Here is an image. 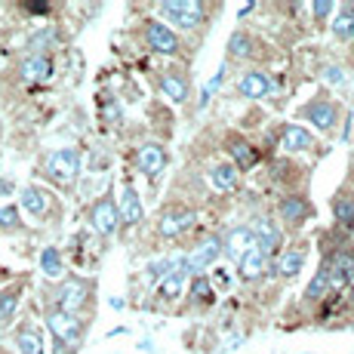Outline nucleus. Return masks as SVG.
Masks as SVG:
<instances>
[{"label": "nucleus", "mask_w": 354, "mask_h": 354, "mask_svg": "<svg viewBox=\"0 0 354 354\" xmlns=\"http://www.w3.org/2000/svg\"><path fill=\"white\" fill-rule=\"evenodd\" d=\"M44 173L59 185H74L80 176V151L77 148H59L44 158Z\"/></svg>", "instance_id": "nucleus-1"}, {"label": "nucleus", "mask_w": 354, "mask_h": 354, "mask_svg": "<svg viewBox=\"0 0 354 354\" xmlns=\"http://www.w3.org/2000/svg\"><path fill=\"white\" fill-rule=\"evenodd\" d=\"M90 290H93L90 281H80V277H65V281L56 287V292H53L56 308L65 311V315H77V311L90 302Z\"/></svg>", "instance_id": "nucleus-2"}, {"label": "nucleus", "mask_w": 354, "mask_h": 354, "mask_svg": "<svg viewBox=\"0 0 354 354\" xmlns=\"http://www.w3.org/2000/svg\"><path fill=\"white\" fill-rule=\"evenodd\" d=\"M46 326L56 336V342L62 345H80V339H84V324H80L77 315H65L59 308H50L46 311Z\"/></svg>", "instance_id": "nucleus-3"}, {"label": "nucleus", "mask_w": 354, "mask_h": 354, "mask_svg": "<svg viewBox=\"0 0 354 354\" xmlns=\"http://www.w3.org/2000/svg\"><path fill=\"white\" fill-rule=\"evenodd\" d=\"M90 225L99 231L102 237H111L114 231L120 228V213L114 197H99L96 203L90 207Z\"/></svg>", "instance_id": "nucleus-4"}, {"label": "nucleus", "mask_w": 354, "mask_h": 354, "mask_svg": "<svg viewBox=\"0 0 354 354\" xmlns=\"http://www.w3.org/2000/svg\"><path fill=\"white\" fill-rule=\"evenodd\" d=\"M160 12L182 28H197L203 19V6L197 0H169V3H160Z\"/></svg>", "instance_id": "nucleus-5"}, {"label": "nucleus", "mask_w": 354, "mask_h": 354, "mask_svg": "<svg viewBox=\"0 0 354 354\" xmlns=\"http://www.w3.org/2000/svg\"><path fill=\"white\" fill-rule=\"evenodd\" d=\"M321 268L326 271V283H330V290H342L345 283L354 281V256L351 253H333Z\"/></svg>", "instance_id": "nucleus-6"}, {"label": "nucleus", "mask_w": 354, "mask_h": 354, "mask_svg": "<svg viewBox=\"0 0 354 354\" xmlns=\"http://www.w3.org/2000/svg\"><path fill=\"white\" fill-rule=\"evenodd\" d=\"M145 40L154 53H163V56H176V53H179V37H176L163 22H148L145 25Z\"/></svg>", "instance_id": "nucleus-7"}, {"label": "nucleus", "mask_w": 354, "mask_h": 354, "mask_svg": "<svg viewBox=\"0 0 354 354\" xmlns=\"http://www.w3.org/2000/svg\"><path fill=\"white\" fill-rule=\"evenodd\" d=\"M19 203H22V209L31 219H44V216L50 213V194L37 185H25L22 192H19Z\"/></svg>", "instance_id": "nucleus-8"}, {"label": "nucleus", "mask_w": 354, "mask_h": 354, "mask_svg": "<svg viewBox=\"0 0 354 354\" xmlns=\"http://www.w3.org/2000/svg\"><path fill=\"white\" fill-rule=\"evenodd\" d=\"M302 118H308L311 124H315L317 129H333L336 127V118H339V111H336V105L333 102H326V99H317V102H308V105L302 108Z\"/></svg>", "instance_id": "nucleus-9"}, {"label": "nucleus", "mask_w": 354, "mask_h": 354, "mask_svg": "<svg viewBox=\"0 0 354 354\" xmlns=\"http://www.w3.org/2000/svg\"><path fill=\"white\" fill-rule=\"evenodd\" d=\"M19 74H22L28 84H44V80L53 77V62L50 56H25L22 62H19Z\"/></svg>", "instance_id": "nucleus-10"}, {"label": "nucleus", "mask_w": 354, "mask_h": 354, "mask_svg": "<svg viewBox=\"0 0 354 354\" xmlns=\"http://www.w3.org/2000/svg\"><path fill=\"white\" fill-rule=\"evenodd\" d=\"M222 253V241L219 237H209V241L201 243V250L197 253H192L188 259H182V262H176V271L179 268H203V265H213L216 259H219Z\"/></svg>", "instance_id": "nucleus-11"}, {"label": "nucleus", "mask_w": 354, "mask_h": 354, "mask_svg": "<svg viewBox=\"0 0 354 354\" xmlns=\"http://www.w3.org/2000/svg\"><path fill=\"white\" fill-rule=\"evenodd\" d=\"M118 213H120V222H127V225H139V222L145 219V207H142V201H139V194H136L133 185H127L124 194H120Z\"/></svg>", "instance_id": "nucleus-12"}, {"label": "nucleus", "mask_w": 354, "mask_h": 354, "mask_svg": "<svg viewBox=\"0 0 354 354\" xmlns=\"http://www.w3.org/2000/svg\"><path fill=\"white\" fill-rule=\"evenodd\" d=\"M136 160H139V169H142V173L154 179V176H158L160 169L167 167V151H163L158 142H148V145L139 148V158H136Z\"/></svg>", "instance_id": "nucleus-13"}, {"label": "nucleus", "mask_w": 354, "mask_h": 354, "mask_svg": "<svg viewBox=\"0 0 354 354\" xmlns=\"http://www.w3.org/2000/svg\"><path fill=\"white\" fill-rule=\"evenodd\" d=\"M250 250H253V231H250V228H234L225 237V247H222V253H225L231 262H241V259L247 256Z\"/></svg>", "instance_id": "nucleus-14"}, {"label": "nucleus", "mask_w": 354, "mask_h": 354, "mask_svg": "<svg viewBox=\"0 0 354 354\" xmlns=\"http://www.w3.org/2000/svg\"><path fill=\"white\" fill-rule=\"evenodd\" d=\"M194 225V213L192 209H169V213H163L160 216V234L163 237H176V234H182V231H188Z\"/></svg>", "instance_id": "nucleus-15"}, {"label": "nucleus", "mask_w": 354, "mask_h": 354, "mask_svg": "<svg viewBox=\"0 0 354 354\" xmlns=\"http://www.w3.org/2000/svg\"><path fill=\"white\" fill-rule=\"evenodd\" d=\"M237 90L247 99H265L271 93V77L265 71H247L241 77V84H237Z\"/></svg>", "instance_id": "nucleus-16"}, {"label": "nucleus", "mask_w": 354, "mask_h": 354, "mask_svg": "<svg viewBox=\"0 0 354 354\" xmlns=\"http://www.w3.org/2000/svg\"><path fill=\"white\" fill-rule=\"evenodd\" d=\"M253 243H259V253L268 256L274 253L277 247H281V231H277L274 225H271L268 219H256V228H253Z\"/></svg>", "instance_id": "nucleus-17"}, {"label": "nucleus", "mask_w": 354, "mask_h": 354, "mask_svg": "<svg viewBox=\"0 0 354 354\" xmlns=\"http://www.w3.org/2000/svg\"><path fill=\"white\" fill-rule=\"evenodd\" d=\"M19 302H22V283H12V287L0 290V330H6L12 324Z\"/></svg>", "instance_id": "nucleus-18"}, {"label": "nucleus", "mask_w": 354, "mask_h": 354, "mask_svg": "<svg viewBox=\"0 0 354 354\" xmlns=\"http://www.w3.org/2000/svg\"><path fill=\"white\" fill-rule=\"evenodd\" d=\"M315 145V139H311V133L305 127H283L281 129V148L283 151H308V148Z\"/></svg>", "instance_id": "nucleus-19"}, {"label": "nucleus", "mask_w": 354, "mask_h": 354, "mask_svg": "<svg viewBox=\"0 0 354 354\" xmlns=\"http://www.w3.org/2000/svg\"><path fill=\"white\" fill-rule=\"evenodd\" d=\"M16 348L19 354H44V336L34 324H22L16 330Z\"/></svg>", "instance_id": "nucleus-20"}, {"label": "nucleus", "mask_w": 354, "mask_h": 354, "mask_svg": "<svg viewBox=\"0 0 354 354\" xmlns=\"http://www.w3.org/2000/svg\"><path fill=\"white\" fill-rule=\"evenodd\" d=\"M228 151H231V158H234V169H237V173H241V169H250V167H256V160H259L256 148L250 145L247 139H231Z\"/></svg>", "instance_id": "nucleus-21"}, {"label": "nucleus", "mask_w": 354, "mask_h": 354, "mask_svg": "<svg viewBox=\"0 0 354 354\" xmlns=\"http://www.w3.org/2000/svg\"><path fill=\"white\" fill-rule=\"evenodd\" d=\"M308 213H311V207H308V201H305V197L290 194V197H283V201H281V216L287 222H292V225H299L302 219H308Z\"/></svg>", "instance_id": "nucleus-22"}, {"label": "nucleus", "mask_w": 354, "mask_h": 354, "mask_svg": "<svg viewBox=\"0 0 354 354\" xmlns=\"http://www.w3.org/2000/svg\"><path fill=\"white\" fill-rule=\"evenodd\" d=\"M237 169H234V163H216L213 169H209V182H213L219 192H234L237 188Z\"/></svg>", "instance_id": "nucleus-23"}, {"label": "nucleus", "mask_w": 354, "mask_h": 354, "mask_svg": "<svg viewBox=\"0 0 354 354\" xmlns=\"http://www.w3.org/2000/svg\"><path fill=\"white\" fill-rule=\"evenodd\" d=\"M265 262H268V256H262L259 250L253 247L247 256L237 262V268H241V277L243 281H256V277H262V271H265Z\"/></svg>", "instance_id": "nucleus-24"}, {"label": "nucleus", "mask_w": 354, "mask_h": 354, "mask_svg": "<svg viewBox=\"0 0 354 354\" xmlns=\"http://www.w3.org/2000/svg\"><path fill=\"white\" fill-rule=\"evenodd\" d=\"M40 271L46 277H62L65 271V262H62V253L56 247H44L40 250Z\"/></svg>", "instance_id": "nucleus-25"}, {"label": "nucleus", "mask_w": 354, "mask_h": 354, "mask_svg": "<svg viewBox=\"0 0 354 354\" xmlns=\"http://www.w3.org/2000/svg\"><path fill=\"white\" fill-rule=\"evenodd\" d=\"M160 90H163V96H169L173 102H185L188 99V84L179 77V74H163Z\"/></svg>", "instance_id": "nucleus-26"}, {"label": "nucleus", "mask_w": 354, "mask_h": 354, "mask_svg": "<svg viewBox=\"0 0 354 354\" xmlns=\"http://www.w3.org/2000/svg\"><path fill=\"white\" fill-rule=\"evenodd\" d=\"M333 37L336 40H351L354 37V6H345L333 22Z\"/></svg>", "instance_id": "nucleus-27"}, {"label": "nucleus", "mask_w": 354, "mask_h": 354, "mask_svg": "<svg viewBox=\"0 0 354 354\" xmlns=\"http://www.w3.org/2000/svg\"><path fill=\"white\" fill-rule=\"evenodd\" d=\"M53 44H56V31H53V28H40V31H34L28 37L31 56H46V50H50Z\"/></svg>", "instance_id": "nucleus-28"}, {"label": "nucleus", "mask_w": 354, "mask_h": 354, "mask_svg": "<svg viewBox=\"0 0 354 354\" xmlns=\"http://www.w3.org/2000/svg\"><path fill=\"white\" fill-rule=\"evenodd\" d=\"M228 56H234V59H250V56H253V40H250L243 31L231 34V40H228Z\"/></svg>", "instance_id": "nucleus-29"}, {"label": "nucleus", "mask_w": 354, "mask_h": 354, "mask_svg": "<svg viewBox=\"0 0 354 354\" xmlns=\"http://www.w3.org/2000/svg\"><path fill=\"white\" fill-rule=\"evenodd\" d=\"M333 216H336L342 225H351L354 222V197L351 194H339L333 201Z\"/></svg>", "instance_id": "nucleus-30"}, {"label": "nucleus", "mask_w": 354, "mask_h": 354, "mask_svg": "<svg viewBox=\"0 0 354 354\" xmlns=\"http://www.w3.org/2000/svg\"><path fill=\"white\" fill-rule=\"evenodd\" d=\"M182 283H185V274H182V271H173V274H167L160 281L158 292H160V296H167V299H176L182 292Z\"/></svg>", "instance_id": "nucleus-31"}, {"label": "nucleus", "mask_w": 354, "mask_h": 354, "mask_svg": "<svg viewBox=\"0 0 354 354\" xmlns=\"http://www.w3.org/2000/svg\"><path fill=\"white\" fill-rule=\"evenodd\" d=\"M302 265H305V256L299 253V250H290V253L281 259V274L283 277H296Z\"/></svg>", "instance_id": "nucleus-32"}, {"label": "nucleus", "mask_w": 354, "mask_h": 354, "mask_svg": "<svg viewBox=\"0 0 354 354\" xmlns=\"http://www.w3.org/2000/svg\"><path fill=\"white\" fill-rule=\"evenodd\" d=\"M22 228V219H19L16 207H0V231H16Z\"/></svg>", "instance_id": "nucleus-33"}, {"label": "nucleus", "mask_w": 354, "mask_h": 354, "mask_svg": "<svg viewBox=\"0 0 354 354\" xmlns=\"http://www.w3.org/2000/svg\"><path fill=\"white\" fill-rule=\"evenodd\" d=\"M326 290H330V283H326V271H324V268H317L315 281L308 283V290H305V296H308V299H321Z\"/></svg>", "instance_id": "nucleus-34"}, {"label": "nucleus", "mask_w": 354, "mask_h": 354, "mask_svg": "<svg viewBox=\"0 0 354 354\" xmlns=\"http://www.w3.org/2000/svg\"><path fill=\"white\" fill-rule=\"evenodd\" d=\"M192 292H194L197 302H209V299H213V283H209L207 277H194Z\"/></svg>", "instance_id": "nucleus-35"}, {"label": "nucleus", "mask_w": 354, "mask_h": 354, "mask_svg": "<svg viewBox=\"0 0 354 354\" xmlns=\"http://www.w3.org/2000/svg\"><path fill=\"white\" fill-rule=\"evenodd\" d=\"M148 271H151L154 277H160V281H163L167 274H173V271H176V259H158V262L148 265Z\"/></svg>", "instance_id": "nucleus-36"}, {"label": "nucleus", "mask_w": 354, "mask_h": 354, "mask_svg": "<svg viewBox=\"0 0 354 354\" xmlns=\"http://www.w3.org/2000/svg\"><path fill=\"white\" fill-rule=\"evenodd\" d=\"M324 80L326 84H333V86H345V80L348 77H345V71L339 65H326L324 68Z\"/></svg>", "instance_id": "nucleus-37"}, {"label": "nucleus", "mask_w": 354, "mask_h": 354, "mask_svg": "<svg viewBox=\"0 0 354 354\" xmlns=\"http://www.w3.org/2000/svg\"><path fill=\"white\" fill-rule=\"evenodd\" d=\"M311 10H315L317 19H326L333 10H336V3H333V0H315V3H311Z\"/></svg>", "instance_id": "nucleus-38"}, {"label": "nucleus", "mask_w": 354, "mask_h": 354, "mask_svg": "<svg viewBox=\"0 0 354 354\" xmlns=\"http://www.w3.org/2000/svg\"><path fill=\"white\" fill-rule=\"evenodd\" d=\"M102 114H105V120H111V124H118L120 120V108L111 105V102H102Z\"/></svg>", "instance_id": "nucleus-39"}, {"label": "nucleus", "mask_w": 354, "mask_h": 354, "mask_svg": "<svg viewBox=\"0 0 354 354\" xmlns=\"http://www.w3.org/2000/svg\"><path fill=\"white\" fill-rule=\"evenodd\" d=\"M16 192V185H12L10 179H3V176H0V197H6V194H12Z\"/></svg>", "instance_id": "nucleus-40"}, {"label": "nucleus", "mask_w": 354, "mask_h": 354, "mask_svg": "<svg viewBox=\"0 0 354 354\" xmlns=\"http://www.w3.org/2000/svg\"><path fill=\"white\" fill-rule=\"evenodd\" d=\"M25 10H28V12H46V10H50V6H46V3H28V6H25Z\"/></svg>", "instance_id": "nucleus-41"}]
</instances>
